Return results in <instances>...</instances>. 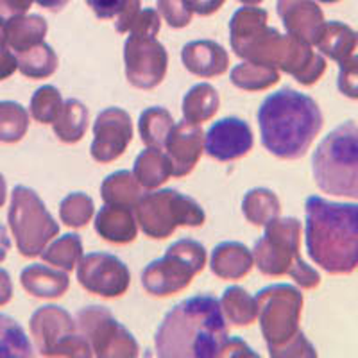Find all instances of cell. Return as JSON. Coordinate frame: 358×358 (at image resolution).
I'll return each mask as SVG.
<instances>
[{"mask_svg": "<svg viewBox=\"0 0 358 358\" xmlns=\"http://www.w3.org/2000/svg\"><path fill=\"white\" fill-rule=\"evenodd\" d=\"M235 54L244 62L260 63L289 73L303 86L315 85L328 66L324 56L312 50V45L290 34H281L268 25L260 29Z\"/></svg>", "mask_w": 358, "mask_h": 358, "instance_id": "cell-5", "label": "cell"}, {"mask_svg": "<svg viewBox=\"0 0 358 358\" xmlns=\"http://www.w3.org/2000/svg\"><path fill=\"white\" fill-rule=\"evenodd\" d=\"M181 62L190 73L203 79L222 76L229 66V56L220 43L213 40L188 41L181 50Z\"/></svg>", "mask_w": 358, "mask_h": 358, "instance_id": "cell-19", "label": "cell"}, {"mask_svg": "<svg viewBox=\"0 0 358 358\" xmlns=\"http://www.w3.org/2000/svg\"><path fill=\"white\" fill-rule=\"evenodd\" d=\"M20 283L27 294L40 299H57L70 289V278L63 268L31 264L20 273Z\"/></svg>", "mask_w": 358, "mask_h": 358, "instance_id": "cell-22", "label": "cell"}, {"mask_svg": "<svg viewBox=\"0 0 358 358\" xmlns=\"http://www.w3.org/2000/svg\"><path fill=\"white\" fill-rule=\"evenodd\" d=\"M95 215L94 199L88 194L73 192L69 194L59 204V219L69 228H85Z\"/></svg>", "mask_w": 358, "mask_h": 358, "instance_id": "cell-38", "label": "cell"}, {"mask_svg": "<svg viewBox=\"0 0 358 358\" xmlns=\"http://www.w3.org/2000/svg\"><path fill=\"white\" fill-rule=\"evenodd\" d=\"M29 330L43 357L90 358V342L78 331V324L65 308L45 305L31 315Z\"/></svg>", "mask_w": 358, "mask_h": 358, "instance_id": "cell-11", "label": "cell"}, {"mask_svg": "<svg viewBox=\"0 0 358 358\" xmlns=\"http://www.w3.org/2000/svg\"><path fill=\"white\" fill-rule=\"evenodd\" d=\"M17 62L22 76L29 79L50 78L59 65L56 50L45 41L34 45L33 49L17 54Z\"/></svg>", "mask_w": 358, "mask_h": 358, "instance_id": "cell-31", "label": "cell"}, {"mask_svg": "<svg viewBox=\"0 0 358 358\" xmlns=\"http://www.w3.org/2000/svg\"><path fill=\"white\" fill-rule=\"evenodd\" d=\"M158 13L167 24L174 29L187 27L194 18V13L188 8L187 0H158L156 2Z\"/></svg>", "mask_w": 358, "mask_h": 358, "instance_id": "cell-41", "label": "cell"}, {"mask_svg": "<svg viewBox=\"0 0 358 358\" xmlns=\"http://www.w3.org/2000/svg\"><path fill=\"white\" fill-rule=\"evenodd\" d=\"M355 41H357V31H353L344 22L331 20L324 24L315 47H317L322 56L330 57L331 62L338 63L353 49Z\"/></svg>", "mask_w": 358, "mask_h": 358, "instance_id": "cell-28", "label": "cell"}, {"mask_svg": "<svg viewBox=\"0 0 358 358\" xmlns=\"http://www.w3.org/2000/svg\"><path fill=\"white\" fill-rule=\"evenodd\" d=\"M13 299V281L6 268L0 267V306H6Z\"/></svg>", "mask_w": 358, "mask_h": 358, "instance_id": "cell-48", "label": "cell"}, {"mask_svg": "<svg viewBox=\"0 0 358 358\" xmlns=\"http://www.w3.org/2000/svg\"><path fill=\"white\" fill-rule=\"evenodd\" d=\"M20 15L22 13L13 6L11 0H0V27H4L9 20Z\"/></svg>", "mask_w": 358, "mask_h": 358, "instance_id": "cell-49", "label": "cell"}, {"mask_svg": "<svg viewBox=\"0 0 358 358\" xmlns=\"http://www.w3.org/2000/svg\"><path fill=\"white\" fill-rule=\"evenodd\" d=\"M267 11L257 6H245L235 11L229 20V43H231L233 52L241 50L260 29L267 25Z\"/></svg>", "mask_w": 358, "mask_h": 358, "instance_id": "cell-29", "label": "cell"}, {"mask_svg": "<svg viewBox=\"0 0 358 358\" xmlns=\"http://www.w3.org/2000/svg\"><path fill=\"white\" fill-rule=\"evenodd\" d=\"M219 106V92L210 83H197L185 94L181 110H183L185 120L192 124H203L215 117Z\"/></svg>", "mask_w": 358, "mask_h": 358, "instance_id": "cell-25", "label": "cell"}, {"mask_svg": "<svg viewBox=\"0 0 358 358\" xmlns=\"http://www.w3.org/2000/svg\"><path fill=\"white\" fill-rule=\"evenodd\" d=\"M2 34H4V29L0 27V36H2Z\"/></svg>", "mask_w": 358, "mask_h": 358, "instance_id": "cell-56", "label": "cell"}, {"mask_svg": "<svg viewBox=\"0 0 358 358\" xmlns=\"http://www.w3.org/2000/svg\"><path fill=\"white\" fill-rule=\"evenodd\" d=\"M4 40L17 54L33 49L47 36L49 25L41 15H20L4 25Z\"/></svg>", "mask_w": 358, "mask_h": 358, "instance_id": "cell-23", "label": "cell"}, {"mask_svg": "<svg viewBox=\"0 0 358 358\" xmlns=\"http://www.w3.org/2000/svg\"><path fill=\"white\" fill-rule=\"evenodd\" d=\"M317 2H322V4H335V2H341V0H317Z\"/></svg>", "mask_w": 358, "mask_h": 358, "instance_id": "cell-55", "label": "cell"}, {"mask_svg": "<svg viewBox=\"0 0 358 358\" xmlns=\"http://www.w3.org/2000/svg\"><path fill=\"white\" fill-rule=\"evenodd\" d=\"M220 308L224 317L235 326H249L257 321V299L242 287H229L220 297Z\"/></svg>", "mask_w": 358, "mask_h": 358, "instance_id": "cell-32", "label": "cell"}, {"mask_svg": "<svg viewBox=\"0 0 358 358\" xmlns=\"http://www.w3.org/2000/svg\"><path fill=\"white\" fill-rule=\"evenodd\" d=\"M220 357H248V358L255 357V358H258V353H255V351H252L244 341H241V338H228V341H226V344L222 346V350H220Z\"/></svg>", "mask_w": 358, "mask_h": 358, "instance_id": "cell-45", "label": "cell"}, {"mask_svg": "<svg viewBox=\"0 0 358 358\" xmlns=\"http://www.w3.org/2000/svg\"><path fill=\"white\" fill-rule=\"evenodd\" d=\"M140 9H142V0H133V2H131V4L126 8V11H124L122 15L117 18V22H115V29H117V33H120V34L129 33L131 24H133L134 17L138 15Z\"/></svg>", "mask_w": 358, "mask_h": 358, "instance_id": "cell-46", "label": "cell"}, {"mask_svg": "<svg viewBox=\"0 0 358 358\" xmlns=\"http://www.w3.org/2000/svg\"><path fill=\"white\" fill-rule=\"evenodd\" d=\"M252 265V251L242 242H220L210 257V268L220 280H242L251 273Z\"/></svg>", "mask_w": 358, "mask_h": 358, "instance_id": "cell-21", "label": "cell"}, {"mask_svg": "<svg viewBox=\"0 0 358 358\" xmlns=\"http://www.w3.org/2000/svg\"><path fill=\"white\" fill-rule=\"evenodd\" d=\"M90 122L88 108L78 99H69L54 122V133L63 143H78L86 134Z\"/></svg>", "mask_w": 358, "mask_h": 358, "instance_id": "cell-27", "label": "cell"}, {"mask_svg": "<svg viewBox=\"0 0 358 358\" xmlns=\"http://www.w3.org/2000/svg\"><path fill=\"white\" fill-rule=\"evenodd\" d=\"M163 147L172 162V176L187 178L204 152V131L201 124L181 120L174 124Z\"/></svg>", "mask_w": 358, "mask_h": 358, "instance_id": "cell-17", "label": "cell"}, {"mask_svg": "<svg viewBox=\"0 0 358 358\" xmlns=\"http://www.w3.org/2000/svg\"><path fill=\"white\" fill-rule=\"evenodd\" d=\"M78 331L90 342L92 353L99 358H136L140 348L126 326L101 305L85 306L76 315Z\"/></svg>", "mask_w": 358, "mask_h": 358, "instance_id": "cell-12", "label": "cell"}, {"mask_svg": "<svg viewBox=\"0 0 358 358\" xmlns=\"http://www.w3.org/2000/svg\"><path fill=\"white\" fill-rule=\"evenodd\" d=\"M299 251L301 222L294 217H276L265 226L264 236L252 248V258L258 271L265 276L280 278L289 274L301 289H317L321 285V274L303 260Z\"/></svg>", "mask_w": 358, "mask_h": 358, "instance_id": "cell-6", "label": "cell"}, {"mask_svg": "<svg viewBox=\"0 0 358 358\" xmlns=\"http://www.w3.org/2000/svg\"><path fill=\"white\" fill-rule=\"evenodd\" d=\"M252 145L255 136L251 126L236 117L222 118L204 134V152L222 163L244 158L249 151H252Z\"/></svg>", "mask_w": 358, "mask_h": 358, "instance_id": "cell-16", "label": "cell"}, {"mask_svg": "<svg viewBox=\"0 0 358 358\" xmlns=\"http://www.w3.org/2000/svg\"><path fill=\"white\" fill-rule=\"evenodd\" d=\"M142 185L136 181L133 172L117 171L108 176L101 185V197L104 204L133 210L142 196Z\"/></svg>", "mask_w": 358, "mask_h": 358, "instance_id": "cell-26", "label": "cell"}, {"mask_svg": "<svg viewBox=\"0 0 358 358\" xmlns=\"http://www.w3.org/2000/svg\"><path fill=\"white\" fill-rule=\"evenodd\" d=\"M258 319L264 341L273 358L317 357V351L301 330L303 294L289 283H276L257 294Z\"/></svg>", "mask_w": 358, "mask_h": 358, "instance_id": "cell-4", "label": "cell"}, {"mask_svg": "<svg viewBox=\"0 0 358 358\" xmlns=\"http://www.w3.org/2000/svg\"><path fill=\"white\" fill-rule=\"evenodd\" d=\"M133 140V120L122 108H106L97 115L90 155L97 163H111L126 152Z\"/></svg>", "mask_w": 358, "mask_h": 358, "instance_id": "cell-15", "label": "cell"}, {"mask_svg": "<svg viewBox=\"0 0 358 358\" xmlns=\"http://www.w3.org/2000/svg\"><path fill=\"white\" fill-rule=\"evenodd\" d=\"M276 11L287 34L310 45L317 43L326 20L315 0H278Z\"/></svg>", "mask_w": 358, "mask_h": 358, "instance_id": "cell-18", "label": "cell"}, {"mask_svg": "<svg viewBox=\"0 0 358 358\" xmlns=\"http://www.w3.org/2000/svg\"><path fill=\"white\" fill-rule=\"evenodd\" d=\"M31 357H34V350L24 328L13 317L0 313V358Z\"/></svg>", "mask_w": 358, "mask_h": 358, "instance_id": "cell-36", "label": "cell"}, {"mask_svg": "<svg viewBox=\"0 0 358 358\" xmlns=\"http://www.w3.org/2000/svg\"><path fill=\"white\" fill-rule=\"evenodd\" d=\"M224 2L226 0H187L192 13H196L199 17H210V15H213V13L222 8Z\"/></svg>", "mask_w": 358, "mask_h": 358, "instance_id": "cell-47", "label": "cell"}, {"mask_svg": "<svg viewBox=\"0 0 358 358\" xmlns=\"http://www.w3.org/2000/svg\"><path fill=\"white\" fill-rule=\"evenodd\" d=\"M172 127H174V118H172L171 111L162 106L147 108L138 118L140 138L147 147L162 149L167 142V136L171 134Z\"/></svg>", "mask_w": 358, "mask_h": 358, "instance_id": "cell-35", "label": "cell"}, {"mask_svg": "<svg viewBox=\"0 0 358 358\" xmlns=\"http://www.w3.org/2000/svg\"><path fill=\"white\" fill-rule=\"evenodd\" d=\"M43 262L59 267L66 273L78 267L79 260L83 258V241L78 233H66L63 236H57L56 241H50L47 248L40 255Z\"/></svg>", "mask_w": 358, "mask_h": 358, "instance_id": "cell-34", "label": "cell"}, {"mask_svg": "<svg viewBox=\"0 0 358 358\" xmlns=\"http://www.w3.org/2000/svg\"><path fill=\"white\" fill-rule=\"evenodd\" d=\"M134 217L143 235L155 241L169 238L179 226L201 228L206 222L201 204L174 188L142 194L134 206Z\"/></svg>", "mask_w": 358, "mask_h": 358, "instance_id": "cell-8", "label": "cell"}, {"mask_svg": "<svg viewBox=\"0 0 358 358\" xmlns=\"http://www.w3.org/2000/svg\"><path fill=\"white\" fill-rule=\"evenodd\" d=\"M29 131V113L15 101H0V142L17 143Z\"/></svg>", "mask_w": 358, "mask_h": 358, "instance_id": "cell-37", "label": "cell"}, {"mask_svg": "<svg viewBox=\"0 0 358 358\" xmlns=\"http://www.w3.org/2000/svg\"><path fill=\"white\" fill-rule=\"evenodd\" d=\"M9 249H11V241H9L6 228L2 226V224H0V264L6 260Z\"/></svg>", "mask_w": 358, "mask_h": 358, "instance_id": "cell-51", "label": "cell"}, {"mask_svg": "<svg viewBox=\"0 0 358 358\" xmlns=\"http://www.w3.org/2000/svg\"><path fill=\"white\" fill-rule=\"evenodd\" d=\"M13 6L18 9V11L22 13V15H25V13L31 9V6L34 4V0H11Z\"/></svg>", "mask_w": 358, "mask_h": 358, "instance_id": "cell-52", "label": "cell"}, {"mask_svg": "<svg viewBox=\"0 0 358 358\" xmlns=\"http://www.w3.org/2000/svg\"><path fill=\"white\" fill-rule=\"evenodd\" d=\"M229 79L235 88L244 90V92H264L278 85L280 70L260 65V63L244 62L231 70Z\"/></svg>", "mask_w": 358, "mask_h": 358, "instance_id": "cell-33", "label": "cell"}, {"mask_svg": "<svg viewBox=\"0 0 358 358\" xmlns=\"http://www.w3.org/2000/svg\"><path fill=\"white\" fill-rule=\"evenodd\" d=\"M321 108L310 95L281 88L268 95L258 110L262 145L280 159H299L308 152L322 129Z\"/></svg>", "mask_w": 358, "mask_h": 358, "instance_id": "cell-3", "label": "cell"}, {"mask_svg": "<svg viewBox=\"0 0 358 358\" xmlns=\"http://www.w3.org/2000/svg\"><path fill=\"white\" fill-rule=\"evenodd\" d=\"M238 2H242V4L245 6H258L260 2H264V0H238Z\"/></svg>", "mask_w": 358, "mask_h": 358, "instance_id": "cell-54", "label": "cell"}, {"mask_svg": "<svg viewBox=\"0 0 358 358\" xmlns=\"http://www.w3.org/2000/svg\"><path fill=\"white\" fill-rule=\"evenodd\" d=\"M18 70L17 54L9 49V45L6 43L4 34L0 36V81H6Z\"/></svg>", "mask_w": 358, "mask_h": 358, "instance_id": "cell-44", "label": "cell"}, {"mask_svg": "<svg viewBox=\"0 0 358 358\" xmlns=\"http://www.w3.org/2000/svg\"><path fill=\"white\" fill-rule=\"evenodd\" d=\"M88 8L101 20H113L126 11L133 0H85Z\"/></svg>", "mask_w": 358, "mask_h": 358, "instance_id": "cell-43", "label": "cell"}, {"mask_svg": "<svg viewBox=\"0 0 358 358\" xmlns=\"http://www.w3.org/2000/svg\"><path fill=\"white\" fill-rule=\"evenodd\" d=\"M126 78L134 88L152 90L159 86L167 76V49L156 36L129 33L124 43Z\"/></svg>", "mask_w": 358, "mask_h": 358, "instance_id": "cell-13", "label": "cell"}, {"mask_svg": "<svg viewBox=\"0 0 358 358\" xmlns=\"http://www.w3.org/2000/svg\"><path fill=\"white\" fill-rule=\"evenodd\" d=\"M337 88L344 97L358 101V33L353 49L338 62Z\"/></svg>", "mask_w": 358, "mask_h": 358, "instance_id": "cell-40", "label": "cell"}, {"mask_svg": "<svg viewBox=\"0 0 358 358\" xmlns=\"http://www.w3.org/2000/svg\"><path fill=\"white\" fill-rule=\"evenodd\" d=\"M34 2H36L40 8L49 9V11L52 13H57V11H62V9L69 4L70 0H34Z\"/></svg>", "mask_w": 358, "mask_h": 358, "instance_id": "cell-50", "label": "cell"}, {"mask_svg": "<svg viewBox=\"0 0 358 358\" xmlns=\"http://www.w3.org/2000/svg\"><path fill=\"white\" fill-rule=\"evenodd\" d=\"M305 222L310 260L328 274L353 273L358 267V204L310 196Z\"/></svg>", "mask_w": 358, "mask_h": 358, "instance_id": "cell-2", "label": "cell"}, {"mask_svg": "<svg viewBox=\"0 0 358 358\" xmlns=\"http://www.w3.org/2000/svg\"><path fill=\"white\" fill-rule=\"evenodd\" d=\"M159 29H162V20H159V13L156 9H140L138 15L134 17L131 24L129 33L147 34V36H158Z\"/></svg>", "mask_w": 358, "mask_h": 358, "instance_id": "cell-42", "label": "cell"}, {"mask_svg": "<svg viewBox=\"0 0 358 358\" xmlns=\"http://www.w3.org/2000/svg\"><path fill=\"white\" fill-rule=\"evenodd\" d=\"M6 197H8V185H6L4 176L0 174V208L6 204Z\"/></svg>", "mask_w": 358, "mask_h": 358, "instance_id": "cell-53", "label": "cell"}, {"mask_svg": "<svg viewBox=\"0 0 358 358\" xmlns=\"http://www.w3.org/2000/svg\"><path fill=\"white\" fill-rule=\"evenodd\" d=\"M8 222L18 252L25 258L41 255L47 244L59 235V224L33 188L18 185L11 192Z\"/></svg>", "mask_w": 358, "mask_h": 358, "instance_id": "cell-10", "label": "cell"}, {"mask_svg": "<svg viewBox=\"0 0 358 358\" xmlns=\"http://www.w3.org/2000/svg\"><path fill=\"white\" fill-rule=\"evenodd\" d=\"M63 97L62 92L52 85H45L38 88L31 97V104H29V111L31 117L40 124H54L56 122L57 115L63 108Z\"/></svg>", "mask_w": 358, "mask_h": 358, "instance_id": "cell-39", "label": "cell"}, {"mask_svg": "<svg viewBox=\"0 0 358 358\" xmlns=\"http://www.w3.org/2000/svg\"><path fill=\"white\" fill-rule=\"evenodd\" d=\"M94 228L102 241L110 244H131L138 235V222L131 208L104 204L95 215Z\"/></svg>", "mask_w": 358, "mask_h": 358, "instance_id": "cell-20", "label": "cell"}, {"mask_svg": "<svg viewBox=\"0 0 358 358\" xmlns=\"http://www.w3.org/2000/svg\"><path fill=\"white\" fill-rule=\"evenodd\" d=\"M133 174L147 190L159 188L172 176V162L167 152L158 147H147L134 159Z\"/></svg>", "mask_w": 358, "mask_h": 358, "instance_id": "cell-24", "label": "cell"}, {"mask_svg": "<svg viewBox=\"0 0 358 358\" xmlns=\"http://www.w3.org/2000/svg\"><path fill=\"white\" fill-rule=\"evenodd\" d=\"M206 262L208 252L201 242L192 238L176 241L163 258L151 262L142 271L143 290L155 297L179 294L206 267Z\"/></svg>", "mask_w": 358, "mask_h": 358, "instance_id": "cell-9", "label": "cell"}, {"mask_svg": "<svg viewBox=\"0 0 358 358\" xmlns=\"http://www.w3.org/2000/svg\"><path fill=\"white\" fill-rule=\"evenodd\" d=\"M319 190L358 201V126L344 122L326 134L312 156Z\"/></svg>", "mask_w": 358, "mask_h": 358, "instance_id": "cell-7", "label": "cell"}, {"mask_svg": "<svg viewBox=\"0 0 358 358\" xmlns=\"http://www.w3.org/2000/svg\"><path fill=\"white\" fill-rule=\"evenodd\" d=\"M79 285L90 294L115 299L129 290L131 273L127 265L110 252H90L78 264Z\"/></svg>", "mask_w": 358, "mask_h": 358, "instance_id": "cell-14", "label": "cell"}, {"mask_svg": "<svg viewBox=\"0 0 358 358\" xmlns=\"http://www.w3.org/2000/svg\"><path fill=\"white\" fill-rule=\"evenodd\" d=\"M229 338L220 301L212 294H199L176 305L155 335L162 358H219Z\"/></svg>", "mask_w": 358, "mask_h": 358, "instance_id": "cell-1", "label": "cell"}, {"mask_svg": "<svg viewBox=\"0 0 358 358\" xmlns=\"http://www.w3.org/2000/svg\"><path fill=\"white\" fill-rule=\"evenodd\" d=\"M242 213L248 222L255 226H267L281 213V203L278 196L268 188H252L242 199Z\"/></svg>", "mask_w": 358, "mask_h": 358, "instance_id": "cell-30", "label": "cell"}]
</instances>
